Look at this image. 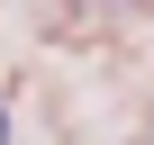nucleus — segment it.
<instances>
[{
	"label": "nucleus",
	"instance_id": "1",
	"mask_svg": "<svg viewBox=\"0 0 154 145\" xmlns=\"http://www.w3.org/2000/svg\"><path fill=\"white\" fill-rule=\"evenodd\" d=\"M0 145H9V109H0Z\"/></svg>",
	"mask_w": 154,
	"mask_h": 145
}]
</instances>
